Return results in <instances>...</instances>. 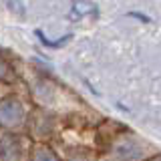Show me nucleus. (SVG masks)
<instances>
[{
	"instance_id": "1",
	"label": "nucleus",
	"mask_w": 161,
	"mask_h": 161,
	"mask_svg": "<svg viewBox=\"0 0 161 161\" xmlns=\"http://www.w3.org/2000/svg\"><path fill=\"white\" fill-rule=\"evenodd\" d=\"M22 159V141L16 135H6L0 139V161H20Z\"/></svg>"
},
{
	"instance_id": "2",
	"label": "nucleus",
	"mask_w": 161,
	"mask_h": 161,
	"mask_svg": "<svg viewBox=\"0 0 161 161\" xmlns=\"http://www.w3.org/2000/svg\"><path fill=\"white\" fill-rule=\"evenodd\" d=\"M24 117V109L18 101L10 99L0 103V125H16Z\"/></svg>"
},
{
	"instance_id": "3",
	"label": "nucleus",
	"mask_w": 161,
	"mask_h": 161,
	"mask_svg": "<svg viewBox=\"0 0 161 161\" xmlns=\"http://www.w3.org/2000/svg\"><path fill=\"white\" fill-rule=\"evenodd\" d=\"M34 161H58V157H57V155H54L48 147L38 145L36 151H34Z\"/></svg>"
},
{
	"instance_id": "4",
	"label": "nucleus",
	"mask_w": 161,
	"mask_h": 161,
	"mask_svg": "<svg viewBox=\"0 0 161 161\" xmlns=\"http://www.w3.org/2000/svg\"><path fill=\"white\" fill-rule=\"evenodd\" d=\"M6 75H8V67H6V63H4V58L0 57V80L6 79Z\"/></svg>"
},
{
	"instance_id": "5",
	"label": "nucleus",
	"mask_w": 161,
	"mask_h": 161,
	"mask_svg": "<svg viewBox=\"0 0 161 161\" xmlns=\"http://www.w3.org/2000/svg\"><path fill=\"white\" fill-rule=\"evenodd\" d=\"M147 161H161V157H155V159H147Z\"/></svg>"
}]
</instances>
